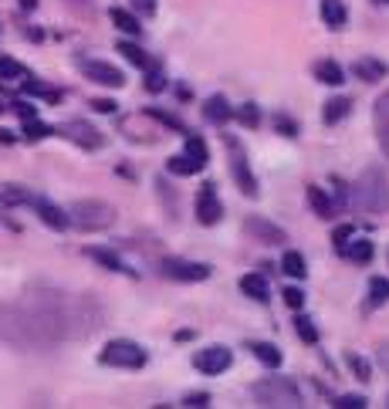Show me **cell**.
Returning <instances> with one entry per match:
<instances>
[{
	"label": "cell",
	"mask_w": 389,
	"mask_h": 409,
	"mask_svg": "<svg viewBox=\"0 0 389 409\" xmlns=\"http://www.w3.org/2000/svg\"><path fill=\"white\" fill-rule=\"evenodd\" d=\"M21 301H27V305L34 308V311L54 328V335H58L61 342H65V338L92 335L102 325V305H99L92 294H68V291H58V287L34 284V287L24 291Z\"/></svg>",
	"instance_id": "obj_1"
},
{
	"label": "cell",
	"mask_w": 389,
	"mask_h": 409,
	"mask_svg": "<svg viewBox=\"0 0 389 409\" xmlns=\"http://www.w3.org/2000/svg\"><path fill=\"white\" fill-rule=\"evenodd\" d=\"M0 338L21 352H48L61 338L54 335V328L27 305V301H10L0 305Z\"/></svg>",
	"instance_id": "obj_2"
},
{
	"label": "cell",
	"mask_w": 389,
	"mask_h": 409,
	"mask_svg": "<svg viewBox=\"0 0 389 409\" xmlns=\"http://www.w3.org/2000/svg\"><path fill=\"white\" fill-rule=\"evenodd\" d=\"M352 203L359 206L363 213H372V217L386 213L389 210V183H386V176H383L379 169H365L363 176L356 179V186H352Z\"/></svg>",
	"instance_id": "obj_3"
},
{
	"label": "cell",
	"mask_w": 389,
	"mask_h": 409,
	"mask_svg": "<svg viewBox=\"0 0 389 409\" xmlns=\"http://www.w3.org/2000/svg\"><path fill=\"white\" fill-rule=\"evenodd\" d=\"M251 392H254L258 406H285V409L301 406V389L291 379H285V376H267V379L254 383Z\"/></svg>",
	"instance_id": "obj_4"
},
{
	"label": "cell",
	"mask_w": 389,
	"mask_h": 409,
	"mask_svg": "<svg viewBox=\"0 0 389 409\" xmlns=\"http://www.w3.org/2000/svg\"><path fill=\"white\" fill-rule=\"evenodd\" d=\"M115 206L105 200H75L68 206V224H75L81 231H108L115 224Z\"/></svg>",
	"instance_id": "obj_5"
},
{
	"label": "cell",
	"mask_w": 389,
	"mask_h": 409,
	"mask_svg": "<svg viewBox=\"0 0 389 409\" xmlns=\"http://www.w3.org/2000/svg\"><path fill=\"white\" fill-rule=\"evenodd\" d=\"M146 349L139 342H129V338H112L99 352V362L102 365H115V369H142L146 365Z\"/></svg>",
	"instance_id": "obj_6"
},
{
	"label": "cell",
	"mask_w": 389,
	"mask_h": 409,
	"mask_svg": "<svg viewBox=\"0 0 389 409\" xmlns=\"http://www.w3.org/2000/svg\"><path fill=\"white\" fill-rule=\"evenodd\" d=\"M224 142H227V153H231V173H233V183L240 186V193L244 197H258V179H254V173H251V166H247V156H244V149H240V142L233 139V135H224Z\"/></svg>",
	"instance_id": "obj_7"
},
{
	"label": "cell",
	"mask_w": 389,
	"mask_h": 409,
	"mask_svg": "<svg viewBox=\"0 0 389 409\" xmlns=\"http://www.w3.org/2000/svg\"><path fill=\"white\" fill-rule=\"evenodd\" d=\"M58 135H65L68 142H75V146H81V149H102L105 135L99 132L95 126H88L85 119H72V122H65V126L54 128Z\"/></svg>",
	"instance_id": "obj_8"
},
{
	"label": "cell",
	"mask_w": 389,
	"mask_h": 409,
	"mask_svg": "<svg viewBox=\"0 0 389 409\" xmlns=\"http://www.w3.org/2000/svg\"><path fill=\"white\" fill-rule=\"evenodd\" d=\"M163 278H173V281H207L210 278V264H193V260H180V257H166L159 264Z\"/></svg>",
	"instance_id": "obj_9"
},
{
	"label": "cell",
	"mask_w": 389,
	"mask_h": 409,
	"mask_svg": "<svg viewBox=\"0 0 389 409\" xmlns=\"http://www.w3.org/2000/svg\"><path fill=\"white\" fill-rule=\"evenodd\" d=\"M231 349H224V345H210V349H200L197 356H193V369L197 372H204V376H220V372H227L231 369Z\"/></svg>",
	"instance_id": "obj_10"
},
{
	"label": "cell",
	"mask_w": 389,
	"mask_h": 409,
	"mask_svg": "<svg viewBox=\"0 0 389 409\" xmlns=\"http://www.w3.org/2000/svg\"><path fill=\"white\" fill-rule=\"evenodd\" d=\"M220 217H224V206H220V197H217V186H213V183H204L200 193H197V220H200L204 227H213Z\"/></svg>",
	"instance_id": "obj_11"
},
{
	"label": "cell",
	"mask_w": 389,
	"mask_h": 409,
	"mask_svg": "<svg viewBox=\"0 0 389 409\" xmlns=\"http://www.w3.org/2000/svg\"><path fill=\"white\" fill-rule=\"evenodd\" d=\"M81 68H85V78L99 81L105 88H122V85H126V75H122L115 65H108V61H85Z\"/></svg>",
	"instance_id": "obj_12"
},
{
	"label": "cell",
	"mask_w": 389,
	"mask_h": 409,
	"mask_svg": "<svg viewBox=\"0 0 389 409\" xmlns=\"http://www.w3.org/2000/svg\"><path fill=\"white\" fill-rule=\"evenodd\" d=\"M244 231L251 233L254 240H260V244H285L288 233L278 227V224H271V220H264V217H247L244 220Z\"/></svg>",
	"instance_id": "obj_13"
},
{
	"label": "cell",
	"mask_w": 389,
	"mask_h": 409,
	"mask_svg": "<svg viewBox=\"0 0 389 409\" xmlns=\"http://www.w3.org/2000/svg\"><path fill=\"white\" fill-rule=\"evenodd\" d=\"M372 122H376V139H379L383 153L389 156V92L379 95L376 105H372Z\"/></svg>",
	"instance_id": "obj_14"
},
{
	"label": "cell",
	"mask_w": 389,
	"mask_h": 409,
	"mask_svg": "<svg viewBox=\"0 0 389 409\" xmlns=\"http://www.w3.org/2000/svg\"><path fill=\"white\" fill-rule=\"evenodd\" d=\"M204 119H207L210 126H224V122H231L233 119L231 102H227L224 95H210L207 102H204Z\"/></svg>",
	"instance_id": "obj_15"
},
{
	"label": "cell",
	"mask_w": 389,
	"mask_h": 409,
	"mask_svg": "<svg viewBox=\"0 0 389 409\" xmlns=\"http://www.w3.org/2000/svg\"><path fill=\"white\" fill-rule=\"evenodd\" d=\"M34 210H38V217H41L51 231H65V227H68V210L48 203V200H38V197H34Z\"/></svg>",
	"instance_id": "obj_16"
},
{
	"label": "cell",
	"mask_w": 389,
	"mask_h": 409,
	"mask_svg": "<svg viewBox=\"0 0 389 409\" xmlns=\"http://www.w3.org/2000/svg\"><path fill=\"white\" fill-rule=\"evenodd\" d=\"M352 75L372 85V81H383L389 75V68L383 61H376V58H359V61H352Z\"/></svg>",
	"instance_id": "obj_17"
},
{
	"label": "cell",
	"mask_w": 389,
	"mask_h": 409,
	"mask_svg": "<svg viewBox=\"0 0 389 409\" xmlns=\"http://www.w3.org/2000/svg\"><path fill=\"white\" fill-rule=\"evenodd\" d=\"M311 75L318 78L322 85H342V81H345L342 65H338V61H332V58H322V61H315V65H311Z\"/></svg>",
	"instance_id": "obj_18"
},
{
	"label": "cell",
	"mask_w": 389,
	"mask_h": 409,
	"mask_svg": "<svg viewBox=\"0 0 389 409\" xmlns=\"http://www.w3.org/2000/svg\"><path fill=\"white\" fill-rule=\"evenodd\" d=\"M308 203H311V210H315V217H322V220H332L338 210H336V203H332V197L322 190V186H308Z\"/></svg>",
	"instance_id": "obj_19"
},
{
	"label": "cell",
	"mask_w": 389,
	"mask_h": 409,
	"mask_svg": "<svg viewBox=\"0 0 389 409\" xmlns=\"http://www.w3.org/2000/svg\"><path fill=\"white\" fill-rule=\"evenodd\" d=\"M322 21L332 27V31H342L345 27V21H349V14H345V3L342 0H322Z\"/></svg>",
	"instance_id": "obj_20"
},
{
	"label": "cell",
	"mask_w": 389,
	"mask_h": 409,
	"mask_svg": "<svg viewBox=\"0 0 389 409\" xmlns=\"http://www.w3.org/2000/svg\"><path fill=\"white\" fill-rule=\"evenodd\" d=\"M21 88H24V95H34V99H44V102H61V88L44 85V81H38V78H24V81H21Z\"/></svg>",
	"instance_id": "obj_21"
},
{
	"label": "cell",
	"mask_w": 389,
	"mask_h": 409,
	"mask_svg": "<svg viewBox=\"0 0 389 409\" xmlns=\"http://www.w3.org/2000/svg\"><path fill=\"white\" fill-rule=\"evenodd\" d=\"M85 254L92 257V260H99V264L108 267V271H115V274H132V267H126L122 257L112 254V251H102V247H85Z\"/></svg>",
	"instance_id": "obj_22"
},
{
	"label": "cell",
	"mask_w": 389,
	"mask_h": 409,
	"mask_svg": "<svg viewBox=\"0 0 389 409\" xmlns=\"http://www.w3.org/2000/svg\"><path fill=\"white\" fill-rule=\"evenodd\" d=\"M349 108H352V102H349L345 95L329 99V102H325V108H322V119H325V126H336V122H342V119L349 115Z\"/></svg>",
	"instance_id": "obj_23"
},
{
	"label": "cell",
	"mask_w": 389,
	"mask_h": 409,
	"mask_svg": "<svg viewBox=\"0 0 389 409\" xmlns=\"http://www.w3.org/2000/svg\"><path fill=\"white\" fill-rule=\"evenodd\" d=\"M240 291H244L247 298H254V301H267V298H271L267 281H264L260 274H244V278H240Z\"/></svg>",
	"instance_id": "obj_24"
},
{
	"label": "cell",
	"mask_w": 389,
	"mask_h": 409,
	"mask_svg": "<svg viewBox=\"0 0 389 409\" xmlns=\"http://www.w3.org/2000/svg\"><path fill=\"white\" fill-rule=\"evenodd\" d=\"M166 166H169V173H173V176H197V173L204 169V162H197L193 156H186V153L173 156Z\"/></svg>",
	"instance_id": "obj_25"
},
{
	"label": "cell",
	"mask_w": 389,
	"mask_h": 409,
	"mask_svg": "<svg viewBox=\"0 0 389 409\" xmlns=\"http://www.w3.org/2000/svg\"><path fill=\"white\" fill-rule=\"evenodd\" d=\"M342 254L349 257V260H356V264H369V260H372V254H376V247H372V240H359V237H356V240H349V244H345V251H342Z\"/></svg>",
	"instance_id": "obj_26"
},
{
	"label": "cell",
	"mask_w": 389,
	"mask_h": 409,
	"mask_svg": "<svg viewBox=\"0 0 389 409\" xmlns=\"http://www.w3.org/2000/svg\"><path fill=\"white\" fill-rule=\"evenodd\" d=\"M247 349H251L254 358H258L260 365H267V369H278V365H281V352H278L274 345H267V342H251Z\"/></svg>",
	"instance_id": "obj_27"
},
{
	"label": "cell",
	"mask_w": 389,
	"mask_h": 409,
	"mask_svg": "<svg viewBox=\"0 0 389 409\" xmlns=\"http://www.w3.org/2000/svg\"><path fill=\"white\" fill-rule=\"evenodd\" d=\"M0 203L3 206H21V203H34V193L24 186H0Z\"/></svg>",
	"instance_id": "obj_28"
},
{
	"label": "cell",
	"mask_w": 389,
	"mask_h": 409,
	"mask_svg": "<svg viewBox=\"0 0 389 409\" xmlns=\"http://www.w3.org/2000/svg\"><path fill=\"white\" fill-rule=\"evenodd\" d=\"M112 24L119 27V31H126V34H139V31H142L139 14H132L126 7H112Z\"/></svg>",
	"instance_id": "obj_29"
},
{
	"label": "cell",
	"mask_w": 389,
	"mask_h": 409,
	"mask_svg": "<svg viewBox=\"0 0 389 409\" xmlns=\"http://www.w3.org/2000/svg\"><path fill=\"white\" fill-rule=\"evenodd\" d=\"M281 271H285L288 278L301 281V278L308 274V267H305V257L298 254V251H285V257H281Z\"/></svg>",
	"instance_id": "obj_30"
},
{
	"label": "cell",
	"mask_w": 389,
	"mask_h": 409,
	"mask_svg": "<svg viewBox=\"0 0 389 409\" xmlns=\"http://www.w3.org/2000/svg\"><path fill=\"white\" fill-rule=\"evenodd\" d=\"M329 193H332V203H336V210H345V206L352 203V186H345L338 176L329 179Z\"/></svg>",
	"instance_id": "obj_31"
},
{
	"label": "cell",
	"mask_w": 389,
	"mask_h": 409,
	"mask_svg": "<svg viewBox=\"0 0 389 409\" xmlns=\"http://www.w3.org/2000/svg\"><path fill=\"white\" fill-rule=\"evenodd\" d=\"M345 362H349V369H352V376H356L359 383H369V379H372V369H369V362H365L359 352H349Z\"/></svg>",
	"instance_id": "obj_32"
},
{
	"label": "cell",
	"mask_w": 389,
	"mask_h": 409,
	"mask_svg": "<svg viewBox=\"0 0 389 409\" xmlns=\"http://www.w3.org/2000/svg\"><path fill=\"white\" fill-rule=\"evenodd\" d=\"M389 301V278H372L369 281V305H386Z\"/></svg>",
	"instance_id": "obj_33"
},
{
	"label": "cell",
	"mask_w": 389,
	"mask_h": 409,
	"mask_svg": "<svg viewBox=\"0 0 389 409\" xmlns=\"http://www.w3.org/2000/svg\"><path fill=\"white\" fill-rule=\"evenodd\" d=\"M295 332H298V338H301L305 345H315V342H318V328H315V322L305 318V315L295 318Z\"/></svg>",
	"instance_id": "obj_34"
},
{
	"label": "cell",
	"mask_w": 389,
	"mask_h": 409,
	"mask_svg": "<svg viewBox=\"0 0 389 409\" xmlns=\"http://www.w3.org/2000/svg\"><path fill=\"white\" fill-rule=\"evenodd\" d=\"M0 78L3 81H17V78H27V68L21 61H14V58H0Z\"/></svg>",
	"instance_id": "obj_35"
},
{
	"label": "cell",
	"mask_w": 389,
	"mask_h": 409,
	"mask_svg": "<svg viewBox=\"0 0 389 409\" xmlns=\"http://www.w3.org/2000/svg\"><path fill=\"white\" fill-rule=\"evenodd\" d=\"M186 156H193L197 162H210V153H207V142L200 139V135H186Z\"/></svg>",
	"instance_id": "obj_36"
},
{
	"label": "cell",
	"mask_w": 389,
	"mask_h": 409,
	"mask_svg": "<svg viewBox=\"0 0 389 409\" xmlns=\"http://www.w3.org/2000/svg\"><path fill=\"white\" fill-rule=\"evenodd\" d=\"M54 128L48 126V122H38V119H24V139H31V142H38V139H48Z\"/></svg>",
	"instance_id": "obj_37"
},
{
	"label": "cell",
	"mask_w": 389,
	"mask_h": 409,
	"mask_svg": "<svg viewBox=\"0 0 389 409\" xmlns=\"http://www.w3.org/2000/svg\"><path fill=\"white\" fill-rule=\"evenodd\" d=\"M119 51H122V58H126V61H132L135 68H149V58L139 51V44H132V41H122V44H119Z\"/></svg>",
	"instance_id": "obj_38"
},
{
	"label": "cell",
	"mask_w": 389,
	"mask_h": 409,
	"mask_svg": "<svg viewBox=\"0 0 389 409\" xmlns=\"http://www.w3.org/2000/svg\"><path fill=\"white\" fill-rule=\"evenodd\" d=\"M237 119H240V126H247V128H258L260 126V112H258V105H240L237 112H233Z\"/></svg>",
	"instance_id": "obj_39"
},
{
	"label": "cell",
	"mask_w": 389,
	"mask_h": 409,
	"mask_svg": "<svg viewBox=\"0 0 389 409\" xmlns=\"http://www.w3.org/2000/svg\"><path fill=\"white\" fill-rule=\"evenodd\" d=\"M356 237V227L352 224H342V227H336V233H332V244H336V251H345V244Z\"/></svg>",
	"instance_id": "obj_40"
},
{
	"label": "cell",
	"mask_w": 389,
	"mask_h": 409,
	"mask_svg": "<svg viewBox=\"0 0 389 409\" xmlns=\"http://www.w3.org/2000/svg\"><path fill=\"white\" fill-rule=\"evenodd\" d=\"M146 115H149V119H156V122H163V126L176 128V132H186V126H183V122L176 119V115H166V112H159V108H149Z\"/></svg>",
	"instance_id": "obj_41"
},
{
	"label": "cell",
	"mask_w": 389,
	"mask_h": 409,
	"mask_svg": "<svg viewBox=\"0 0 389 409\" xmlns=\"http://www.w3.org/2000/svg\"><path fill=\"white\" fill-rule=\"evenodd\" d=\"M146 88H149V92H163V88H166V75H163L159 68H153V65H149V78H146Z\"/></svg>",
	"instance_id": "obj_42"
},
{
	"label": "cell",
	"mask_w": 389,
	"mask_h": 409,
	"mask_svg": "<svg viewBox=\"0 0 389 409\" xmlns=\"http://www.w3.org/2000/svg\"><path fill=\"white\" fill-rule=\"evenodd\" d=\"M332 406H336V409H363L365 406V396H338Z\"/></svg>",
	"instance_id": "obj_43"
},
{
	"label": "cell",
	"mask_w": 389,
	"mask_h": 409,
	"mask_svg": "<svg viewBox=\"0 0 389 409\" xmlns=\"http://www.w3.org/2000/svg\"><path fill=\"white\" fill-rule=\"evenodd\" d=\"M281 298H285L288 308H301V305H305V294H301V287H285V291H281Z\"/></svg>",
	"instance_id": "obj_44"
},
{
	"label": "cell",
	"mask_w": 389,
	"mask_h": 409,
	"mask_svg": "<svg viewBox=\"0 0 389 409\" xmlns=\"http://www.w3.org/2000/svg\"><path fill=\"white\" fill-rule=\"evenodd\" d=\"M183 406H197V409H204V406H210V396L207 392H190V396H186V399H183Z\"/></svg>",
	"instance_id": "obj_45"
},
{
	"label": "cell",
	"mask_w": 389,
	"mask_h": 409,
	"mask_svg": "<svg viewBox=\"0 0 389 409\" xmlns=\"http://www.w3.org/2000/svg\"><path fill=\"white\" fill-rule=\"evenodd\" d=\"M10 112H17L21 119H38V108L27 102H10Z\"/></svg>",
	"instance_id": "obj_46"
},
{
	"label": "cell",
	"mask_w": 389,
	"mask_h": 409,
	"mask_svg": "<svg viewBox=\"0 0 389 409\" xmlns=\"http://www.w3.org/2000/svg\"><path fill=\"white\" fill-rule=\"evenodd\" d=\"M274 126L281 128L285 135H298V126H295V122H291L288 115H274Z\"/></svg>",
	"instance_id": "obj_47"
},
{
	"label": "cell",
	"mask_w": 389,
	"mask_h": 409,
	"mask_svg": "<svg viewBox=\"0 0 389 409\" xmlns=\"http://www.w3.org/2000/svg\"><path fill=\"white\" fill-rule=\"evenodd\" d=\"M132 7H135L142 17H153L156 14V0H132Z\"/></svg>",
	"instance_id": "obj_48"
},
{
	"label": "cell",
	"mask_w": 389,
	"mask_h": 409,
	"mask_svg": "<svg viewBox=\"0 0 389 409\" xmlns=\"http://www.w3.org/2000/svg\"><path fill=\"white\" fill-rule=\"evenodd\" d=\"M92 108H95V112H102V115H112V112H115V102H112V99H95V102H92Z\"/></svg>",
	"instance_id": "obj_49"
},
{
	"label": "cell",
	"mask_w": 389,
	"mask_h": 409,
	"mask_svg": "<svg viewBox=\"0 0 389 409\" xmlns=\"http://www.w3.org/2000/svg\"><path fill=\"white\" fill-rule=\"evenodd\" d=\"M376 358H379V365L386 369V376H389V342H379V349H376Z\"/></svg>",
	"instance_id": "obj_50"
},
{
	"label": "cell",
	"mask_w": 389,
	"mask_h": 409,
	"mask_svg": "<svg viewBox=\"0 0 389 409\" xmlns=\"http://www.w3.org/2000/svg\"><path fill=\"white\" fill-rule=\"evenodd\" d=\"M0 142H14V135H10L7 128H0Z\"/></svg>",
	"instance_id": "obj_51"
},
{
	"label": "cell",
	"mask_w": 389,
	"mask_h": 409,
	"mask_svg": "<svg viewBox=\"0 0 389 409\" xmlns=\"http://www.w3.org/2000/svg\"><path fill=\"white\" fill-rule=\"evenodd\" d=\"M21 7H27V10H34V7H38V0H21Z\"/></svg>",
	"instance_id": "obj_52"
},
{
	"label": "cell",
	"mask_w": 389,
	"mask_h": 409,
	"mask_svg": "<svg viewBox=\"0 0 389 409\" xmlns=\"http://www.w3.org/2000/svg\"><path fill=\"white\" fill-rule=\"evenodd\" d=\"M372 3H389V0H372Z\"/></svg>",
	"instance_id": "obj_53"
}]
</instances>
